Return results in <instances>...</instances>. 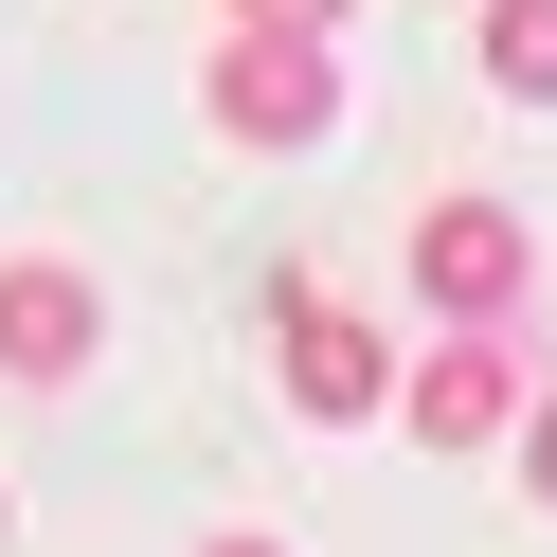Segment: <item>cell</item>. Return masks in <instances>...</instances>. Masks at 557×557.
Returning a JSON list of instances; mask_svg holds the SVG:
<instances>
[{"label": "cell", "instance_id": "obj_1", "mask_svg": "<svg viewBox=\"0 0 557 557\" xmlns=\"http://www.w3.org/2000/svg\"><path fill=\"white\" fill-rule=\"evenodd\" d=\"M216 126H234V145H324V126H342L324 18H234V37H216Z\"/></svg>", "mask_w": 557, "mask_h": 557}, {"label": "cell", "instance_id": "obj_2", "mask_svg": "<svg viewBox=\"0 0 557 557\" xmlns=\"http://www.w3.org/2000/svg\"><path fill=\"white\" fill-rule=\"evenodd\" d=\"M413 288H432V324H504V306L540 288V234H521L504 198H432V216H413Z\"/></svg>", "mask_w": 557, "mask_h": 557}, {"label": "cell", "instance_id": "obj_3", "mask_svg": "<svg viewBox=\"0 0 557 557\" xmlns=\"http://www.w3.org/2000/svg\"><path fill=\"white\" fill-rule=\"evenodd\" d=\"M90 360H109V288H90L73 252H18L0 270V377L54 396V377H90Z\"/></svg>", "mask_w": 557, "mask_h": 557}, {"label": "cell", "instance_id": "obj_4", "mask_svg": "<svg viewBox=\"0 0 557 557\" xmlns=\"http://www.w3.org/2000/svg\"><path fill=\"white\" fill-rule=\"evenodd\" d=\"M396 413H413V449H504V432H521V360H504V324H449L432 360L396 377Z\"/></svg>", "mask_w": 557, "mask_h": 557}, {"label": "cell", "instance_id": "obj_5", "mask_svg": "<svg viewBox=\"0 0 557 557\" xmlns=\"http://www.w3.org/2000/svg\"><path fill=\"white\" fill-rule=\"evenodd\" d=\"M377 396H396V360H377V324H360V306H324V288H288V413H324V432H360Z\"/></svg>", "mask_w": 557, "mask_h": 557}, {"label": "cell", "instance_id": "obj_6", "mask_svg": "<svg viewBox=\"0 0 557 557\" xmlns=\"http://www.w3.org/2000/svg\"><path fill=\"white\" fill-rule=\"evenodd\" d=\"M485 90L557 109V0H485Z\"/></svg>", "mask_w": 557, "mask_h": 557}, {"label": "cell", "instance_id": "obj_7", "mask_svg": "<svg viewBox=\"0 0 557 557\" xmlns=\"http://www.w3.org/2000/svg\"><path fill=\"white\" fill-rule=\"evenodd\" d=\"M521 504H557V396L521 413Z\"/></svg>", "mask_w": 557, "mask_h": 557}, {"label": "cell", "instance_id": "obj_8", "mask_svg": "<svg viewBox=\"0 0 557 557\" xmlns=\"http://www.w3.org/2000/svg\"><path fill=\"white\" fill-rule=\"evenodd\" d=\"M234 18H342V0H234Z\"/></svg>", "mask_w": 557, "mask_h": 557}, {"label": "cell", "instance_id": "obj_9", "mask_svg": "<svg viewBox=\"0 0 557 557\" xmlns=\"http://www.w3.org/2000/svg\"><path fill=\"white\" fill-rule=\"evenodd\" d=\"M198 557H288V540H198Z\"/></svg>", "mask_w": 557, "mask_h": 557}]
</instances>
